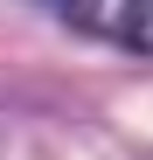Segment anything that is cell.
Wrapping results in <instances>:
<instances>
[{"instance_id": "1", "label": "cell", "mask_w": 153, "mask_h": 160, "mask_svg": "<svg viewBox=\"0 0 153 160\" xmlns=\"http://www.w3.org/2000/svg\"><path fill=\"white\" fill-rule=\"evenodd\" d=\"M35 7H49L56 21H70V28H84L97 42L153 56V0H35Z\"/></svg>"}]
</instances>
